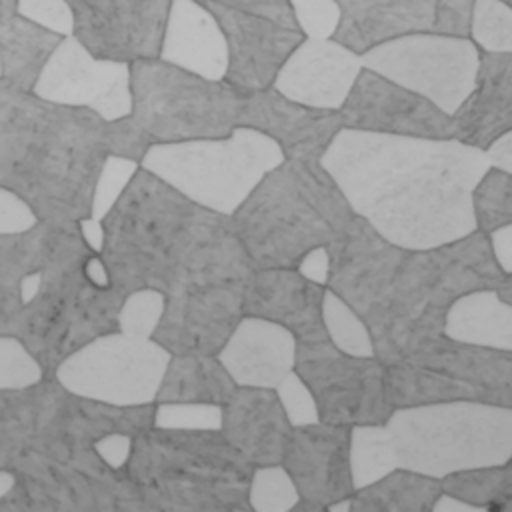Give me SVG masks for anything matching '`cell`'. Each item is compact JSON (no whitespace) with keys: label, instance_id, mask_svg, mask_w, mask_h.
I'll list each match as a JSON object with an SVG mask.
<instances>
[{"label":"cell","instance_id":"cell-1","mask_svg":"<svg viewBox=\"0 0 512 512\" xmlns=\"http://www.w3.org/2000/svg\"><path fill=\"white\" fill-rule=\"evenodd\" d=\"M320 164L356 216L382 238L424 250L476 230L472 188L490 168L484 150L454 138H412L342 128Z\"/></svg>","mask_w":512,"mask_h":512},{"label":"cell","instance_id":"cell-2","mask_svg":"<svg viewBox=\"0 0 512 512\" xmlns=\"http://www.w3.org/2000/svg\"><path fill=\"white\" fill-rule=\"evenodd\" d=\"M98 112L48 100L0 78V186L18 194L38 220L90 214L96 176L108 156Z\"/></svg>","mask_w":512,"mask_h":512},{"label":"cell","instance_id":"cell-3","mask_svg":"<svg viewBox=\"0 0 512 512\" xmlns=\"http://www.w3.org/2000/svg\"><path fill=\"white\" fill-rule=\"evenodd\" d=\"M228 216L206 210L142 166L102 218L100 258L110 284L128 294L164 292L178 266Z\"/></svg>","mask_w":512,"mask_h":512},{"label":"cell","instance_id":"cell-4","mask_svg":"<svg viewBox=\"0 0 512 512\" xmlns=\"http://www.w3.org/2000/svg\"><path fill=\"white\" fill-rule=\"evenodd\" d=\"M354 210L320 160H282L230 216L254 268H296L314 246H330Z\"/></svg>","mask_w":512,"mask_h":512},{"label":"cell","instance_id":"cell-5","mask_svg":"<svg viewBox=\"0 0 512 512\" xmlns=\"http://www.w3.org/2000/svg\"><path fill=\"white\" fill-rule=\"evenodd\" d=\"M252 468L220 430L158 426L132 436L126 462L144 512H248Z\"/></svg>","mask_w":512,"mask_h":512},{"label":"cell","instance_id":"cell-6","mask_svg":"<svg viewBox=\"0 0 512 512\" xmlns=\"http://www.w3.org/2000/svg\"><path fill=\"white\" fill-rule=\"evenodd\" d=\"M254 270L228 216L170 278L152 338L170 354H216L244 316V294Z\"/></svg>","mask_w":512,"mask_h":512},{"label":"cell","instance_id":"cell-7","mask_svg":"<svg viewBox=\"0 0 512 512\" xmlns=\"http://www.w3.org/2000/svg\"><path fill=\"white\" fill-rule=\"evenodd\" d=\"M492 288L512 304V274L496 264L488 236L474 230L464 238L424 250H406L396 272L390 308L374 356L398 362L408 332L418 320H442L446 308L466 292Z\"/></svg>","mask_w":512,"mask_h":512},{"label":"cell","instance_id":"cell-8","mask_svg":"<svg viewBox=\"0 0 512 512\" xmlns=\"http://www.w3.org/2000/svg\"><path fill=\"white\" fill-rule=\"evenodd\" d=\"M390 432L398 468L432 478L512 458V406L448 400L394 408Z\"/></svg>","mask_w":512,"mask_h":512},{"label":"cell","instance_id":"cell-9","mask_svg":"<svg viewBox=\"0 0 512 512\" xmlns=\"http://www.w3.org/2000/svg\"><path fill=\"white\" fill-rule=\"evenodd\" d=\"M128 88L126 116L150 144L224 138L238 128L244 94L224 78H208L156 56L128 64Z\"/></svg>","mask_w":512,"mask_h":512},{"label":"cell","instance_id":"cell-10","mask_svg":"<svg viewBox=\"0 0 512 512\" xmlns=\"http://www.w3.org/2000/svg\"><path fill=\"white\" fill-rule=\"evenodd\" d=\"M282 160L280 148L268 136L238 126L224 138L152 144L140 166L194 204L232 216Z\"/></svg>","mask_w":512,"mask_h":512},{"label":"cell","instance_id":"cell-11","mask_svg":"<svg viewBox=\"0 0 512 512\" xmlns=\"http://www.w3.org/2000/svg\"><path fill=\"white\" fill-rule=\"evenodd\" d=\"M94 252L52 266L40 292L22 310L14 334L40 362L44 376L80 346L118 330V308L124 294L94 284L84 264Z\"/></svg>","mask_w":512,"mask_h":512},{"label":"cell","instance_id":"cell-12","mask_svg":"<svg viewBox=\"0 0 512 512\" xmlns=\"http://www.w3.org/2000/svg\"><path fill=\"white\" fill-rule=\"evenodd\" d=\"M218 32L224 80L248 94L272 86L282 64L308 38L292 0H188Z\"/></svg>","mask_w":512,"mask_h":512},{"label":"cell","instance_id":"cell-13","mask_svg":"<svg viewBox=\"0 0 512 512\" xmlns=\"http://www.w3.org/2000/svg\"><path fill=\"white\" fill-rule=\"evenodd\" d=\"M170 352L154 338L118 330L102 334L66 356L52 376L72 394L110 404H154Z\"/></svg>","mask_w":512,"mask_h":512},{"label":"cell","instance_id":"cell-14","mask_svg":"<svg viewBox=\"0 0 512 512\" xmlns=\"http://www.w3.org/2000/svg\"><path fill=\"white\" fill-rule=\"evenodd\" d=\"M294 372L310 388L320 422L382 424L392 412L384 394V364L376 356L346 354L328 338L296 342Z\"/></svg>","mask_w":512,"mask_h":512},{"label":"cell","instance_id":"cell-15","mask_svg":"<svg viewBox=\"0 0 512 512\" xmlns=\"http://www.w3.org/2000/svg\"><path fill=\"white\" fill-rule=\"evenodd\" d=\"M336 20L326 38L362 56L410 36L470 38L476 0H330Z\"/></svg>","mask_w":512,"mask_h":512},{"label":"cell","instance_id":"cell-16","mask_svg":"<svg viewBox=\"0 0 512 512\" xmlns=\"http://www.w3.org/2000/svg\"><path fill=\"white\" fill-rule=\"evenodd\" d=\"M362 66L426 96L452 114L474 86L478 46L470 38L410 36L360 56Z\"/></svg>","mask_w":512,"mask_h":512},{"label":"cell","instance_id":"cell-17","mask_svg":"<svg viewBox=\"0 0 512 512\" xmlns=\"http://www.w3.org/2000/svg\"><path fill=\"white\" fill-rule=\"evenodd\" d=\"M72 40L92 58L130 64L162 52L174 0H60Z\"/></svg>","mask_w":512,"mask_h":512},{"label":"cell","instance_id":"cell-18","mask_svg":"<svg viewBox=\"0 0 512 512\" xmlns=\"http://www.w3.org/2000/svg\"><path fill=\"white\" fill-rule=\"evenodd\" d=\"M326 248L330 254L326 288L364 320L372 342H376L386 326L394 278L406 250L382 238L360 216H354Z\"/></svg>","mask_w":512,"mask_h":512},{"label":"cell","instance_id":"cell-19","mask_svg":"<svg viewBox=\"0 0 512 512\" xmlns=\"http://www.w3.org/2000/svg\"><path fill=\"white\" fill-rule=\"evenodd\" d=\"M86 252L94 250L74 220H38L26 232L0 236V334H14L52 266Z\"/></svg>","mask_w":512,"mask_h":512},{"label":"cell","instance_id":"cell-20","mask_svg":"<svg viewBox=\"0 0 512 512\" xmlns=\"http://www.w3.org/2000/svg\"><path fill=\"white\" fill-rule=\"evenodd\" d=\"M342 128L412 136L452 138V116L426 96L362 66L338 108Z\"/></svg>","mask_w":512,"mask_h":512},{"label":"cell","instance_id":"cell-21","mask_svg":"<svg viewBox=\"0 0 512 512\" xmlns=\"http://www.w3.org/2000/svg\"><path fill=\"white\" fill-rule=\"evenodd\" d=\"M34 92L70 106H86L104 120L130 112L128 64L96 60L74 40H64L46 64Z\"/></svg>","mask_w":512,"mask_h":512},{"label":"cell","instance_id":"cell-22","mask_svg":"<svg viewBox=\"0 0 512 512\" xmlns=\"http://www.w3.org/2000/svg\"><path fill=\"white\" fill-rule=\"evenodd\" d=\"M238 126L268 136L286 160H320L342 120L338 110L306 106L268 86L244 94Z\"/></svg>","mask_w":512,"mask_h":512},{"label":"cell","instance_id":"cell-23","mask_svg":"<svg viewBox=\"0 0 512 512\" xmlns=\"http://www.w3.org/2000/svg\"><path fill=\"white\" fill-rule=\"evenodd\" d=\"M348 444L350 426L318 420L290 430L280 464L292 478L300 498L326 510L328 504L352 496Z\"/></svg>","mask_w":512,"mask_h":512},{"label":"cell","instance_id":"cell-24","mask_svg":"<svg viewBox=\"0 0 512 512\" xmlns=\"http://www.w3.org/2000/svg\"><path fill=\"white\" fill-rule=\"evenodd\" d=\"M324 288L296 268H256L244 294V316H258L290 330L296 342L324 340Z\"/></svg>","mask_w":512,"mask_h":512},{"label":"cell","instance_id":"cell-25","mask_svg":"<svg viewBox=\"0 0 512 512\" xmlns=\"http://www.w3.org/2000/svg\"><path fill=\"white\" fill-rule=\"evenodd\" d=\"M360 68V56L336 42L306 38L282 64L272 86L306 106L338 110Z\"/></svg>","mask_w":512,"mask_h":512},{"label":"cell","instance_id":"cell-26","mask_svg":"<svg viewBox=\"0 0 512 512\" xmlns=\"http://www.w3.org/2000/svg\"><path fill=\"white\" fill-rule=\"evenodd\" d=\"M220 410V434L248 464H280L292 426L274 388L236 386Z\"/></svg>","mask_w":512,"mask_h":512},{"label":"cell","instance_id":"cell-27","mask_svg":"<svg viewBox=\"0 0 512 512\" xmlns=\"http://www.w3.org/2000/svg\"><path fill=\"white\" fill-rule=\"evenodd\" d=\"M452 116V138L484 150L512 130V52L478 48L474 86Z\"/></svg>","mask_w":512,"mask_h":512},{"label":"cell","instance_id":"cell-28","mask_svg":"<svg viewBox=\"0 0 512 512\" xmlns=\"http://www.w3.org/2000/svg\"><path fill=\"white\" fill-rule=\"evenodd\" d=\"M216 358L236 386L274 388L294 370L296 338L284 326L258 316H242Z\"/></svg>","mask_w":512,"mask_h":512},{"label":"cell","instance_id":"cell-29","mask_svg":"<svg viewBox=\"0 0 512 512\" xmlns=\"http://www.w3.org/2000/svg\"><path fill=\"white\" fill-rule=\"evenodd\" d=\"M398 362L434 368L492 392L500 406H512V352L508 350L464 344L438 332L420 340Z\"/></svg>","mask_w":512,"mask_h":512},{"label":"cell","instance_id":"cell-30","mask_svg":"<svg viewBox=\"0 0 512 512\" xmlns=\"http://www.w3.org/2000/svg\"><path fill=\"white\" fill-rule=\"evenodd\" d=\"M66 40V34L54 30L22 10L0 20V78L34 90L46 64Z\"/></svg>","mask_w":512,"mask_h":512},{"label":"cell","instance_id":"cell-31","mask_svg":"<svg viewBox=\"0 0 512 512\" xmlns=\"http://www.w3.org/2000/svg\"><path fill=\"white\" fill-rule=\"evenodd\" d=\"M442 332L464 344L512 352V304L492 288L466 292L446 308Z\"/></svg>","mask_w":512,"mask_h":512},{"label":"cell","instance_id":"cell-32","mask_svg":"<svg viewBox=\"0 0 512 512\" xmlns=\"http://www.w3.org/2000/svg\"><path fill=\"white\" fill-rule=\"evenodd\" d=\"M384 394L392 410L448 400H480L498 404L494 394L484 388L456 380L434 368L408 362H392L384 366Z\"/></svg>","mask_w":512,"mask_h":512},{"label":"cell","instance_id":"cell-33","mask_svg":"<svg viewBox=\"0 0 512 512\" xmlns=\"http://www.w3.org/2000/svg\"><path fill=\"white\" fill-rule=\"evenodd\" d=\"M234 388L236 382L230 378L216 354H170L154 402L222 404Z\"/></svg>","mask_w":512,"mask_h":512},{"label":"cell","instance_id":"cell-34","mask_svg":"<svg viewBox=\"0 0 512 512\" xmlns=\"http://www.w3.org/2000/svg\"><path fill=\"white\" fill-rule=\"evenodd\" d=\"M440 492L438 478L396 468L376 482L354 490L350 504L352 512H430Z\"/></svg>","mask_w":512,"mask_h":512},{"label":"cell","instance_id":"cell-35","mask_svg":"<svg viewBox=\"0 0 512 512\" xmlns=\"http://www.w3.org/2000/svg\"><path fill=\"white\" fill-rule=\"evenodd\" d=\"M442 492L462 498L480 512H512V464L478 466L440 478Z\"/></svg>","mask_w":512,"mask_h":512},{"label":"cell","instance_id":"cell-36","mask_svg":"<svg viewBox=\"0 0 512 512\" xmlns=\"http://www.w3.org/2000/svg\"><path fill=\"white\" fill-rule=\"evenodd\" d=\"M348 460L354 490L364 488L398 468L394 444L384 422L350 426Z\"/></svg>","mask_w":512,"mask_h":512},{"label":"cell","instance_id":"cell-37","mask_svg":"<svg viewBox=\"0 0 512 512\" xmlns=\"http://www.w3.org/2000/svg\"><path fill=\"white\" fill-rule=\"evenodd\" d=\"M32 424V392L0 390V470H12L26 452Z\"/></svg>","mask_w":512,"mask_h":512},{"label":"cell","instance_id":"cell-38","mask_svg":"<svg viewBox=\"0 0 512 512\" xmlns=\"http://www.w3.org/2000/svg\"><path fill=\"white\" fill-rule=\"evenodd\" d=\"M322 324L328 340L352 356H374V342L364 320L330 288L322 296Z\"/></svg>","mask_w":512,"mask_h":512},{"label":"cell","instance_id":"cell-39","mask_svg":"<svg viewBox=\"0 0 512 512\" xmlns=\"http://www.w3.org/2000/svg\"><path fill=\"white\" fill-rule=\"evenodd\" d=\"M472 214L476 230H490L512 222V174L488 168L472 188Z\"/></svg>","mask_w":512,"mask_h":512},{"label":"cell","instance_id":"cell-40","mask_svg":"<svg viewBox=\"0 0 512 512\" xmlns=\"http://www.w3.org/2000/svg\"><path fill=\"white\" fill-rule=\"evenodd\" d=\"M300 494L282 464L254 466L248 482V506L254 512H290Z\"/></svg>","mask_w":512,"mask_h":512},{"label":"cell","instance_id":"cell-41","mask_svg":"<svg viewBox=\"0 0 512 512\" xmlns=\"http://www.w3.org/2000/svg\"><path fill=\"white\" fill-rule=\"evenodd\" d=\"M164 302V292L154 288H138L124 294L116 316L118 332L136 338H152L162 318Z\"/></svg>","mask_w":512,"mask_h":512},{"label":"cell","instance_id":"cell-42","mask_svg":"<svg viewBox=\"0 0 512 512\" xmlns=\"http://www.w3.org/2000/svg\"><path fill=\"white\" fill-rule=\"evenodd\" d=\"M140 168L138 162L126 160L120 156L108 154L102 162V168L96 176L92 200H90V218L102 222V218L110 212V208L116 204V200L122 196L126 186L130 184L132 176Z\"/></svg>","mask_w":512,"mask_h":512},{"label":"cell","instance_id":"cell-43","mask_svg":"<svg viewBox=\"0 0 512 512\" xmlns=\"http://www.w3.org/2000/svg\"><path fill=\"white\" fill-rule=\"evenodd\" d=\"M44 378L40 362L12 334H0V390H22Z\"/></svg>","mask_w":512,"mask_h":512},{"label":"cell","instance_id":"cell-44","mask_svg":"<svg viewBox=\"0 0 512 512\" xmlns=\"http://www.w3.org/2000/svg\"><path fill=\"white\" fill-rule=\"evenodd\" d=\"M220 404L154 402L152 426L176 430H220Z\"/></svg>","mask_w":512,"mask_h":512},{"label":"cell","instance_id":"cell-45","mask_svg":"<svg viewBox=\"0 0 512 512\" xmlns=\"http://www.w3.org/2000/svg\"><path fill=\"white\" fill-rule=\"evenodd\" d=\"M274 392H276L278 402H280L292 428L304 426V424H314L320 420L310 388L304 384V380L294 370H290L274 386Z\"/></svg>","mask_w":512,"mask_h":512},{"label":"cell","instance_id":"cell-46","mask_svg":"<svg viewBox=\"0 0 512 512\" xmlns=\"http://www.w3.org/2000/svg\"><path fill=\"white\" fill-rule=\"evenodd\" d=\"M106 146H108V154L134 160L140 164L152 144L128 116H120V118L108 120Z\"/></svg>","mask_w":512,"mask_h":512},{"label":"cell","instance_id":"cell-47","mask_svg":"<svg viewBox=\"0 0 512 512\" xmlns=\"http://www.w3.org/2000/svg\"><path fill=\"white\" fill-rule=\"evenodd\" d=\"M38 222L32 208L12 190L0 186V236L26 232Z\"/></svg>","mask_w":512,"mask_h":512},{"label":"cell","instance_id":"cell-48","mask_svg":"<svg viewBox=\"0 0 512 512\" xmlns=\"http://www.w3.org/2000/svg\"><path fill=\"white\" fill-rule=\"evenodd\" d=\"M96 454L114 470L126 466L132 450V434L126 432H110L94 442Z\"/></svg>","mask_w":512,"mask_h":512},{"label":"cell","instance_id":"cell-49","mask_svg":"<svg viewBox=\"0 0 512 512\" xmlns=\"http://www.w3.org/2000/svg\"><path fill=\"white\" fill-rule=\"evenodd\" d=\"M296 270L308 278L310 282H316L320 286H326L328 272H330V254L326 246H314L310 248L300 262L296 264Z\"/></svg>","mask_w":512,"mask_h":512},{"label":"cell","instance_id":"cell-50","mask_svg":"<svg viewBox=\"0 0 512 512\" xmlns=\"http://www.w3.org/2000/svg\"><path fill=\"white\" fill-rule=\"evenodd\" d=\"M490 252L504 274H512V222L490 230L488 234Z\"/></svg>","mask_w":512,"mask_h":512},{"label":"cell","instance_id":"cell-51","mask_svg":"<svg viewBox=\"0 0 512 512\" xmlns=\"http://www.w3.org/2000/svg\"><path fill=\"white\" fill-rule=\"evenodd\" d=\"M488 164L496 170L512 174V130L500 134L494 142L484 148Z\"/></svg>","mask_w":512,"mask_h":512},{"label":"cell","instance_id":"cell-52","mask_svg":"<svg viewBox=\"0 0 512 512\" xmlns=\"http://www.w3.org/2000/svg\"><path fill=\"white\" fill-rule=\"evenodd\" d=\"M78 228H80V234H82L84 242L88 244V248L100 254L102 244H104V228H102V222L92 220L90 216H84V218L78 220Z\"/></svg>","mask_w":512,"mask_h":512},{"label":"cell","instance_id":"cell-53","mask_svg":"<svg viewBox=\"0 0 512 512\" xmlns=\"http://www.w3.org/2000/svg\"><path fill=\"white\" fill-rule=\"evenodd\" d=\"M430 512H480V510L462 498H456L448 492H440Z\"/></svg>","mask_w":512,"mask_h":512},{"label":"cell","instance_id":"cell-54","mask_svg":"<svg viewBox=\"0 0 512 512\" xmlns=\"http://www.w3.org/2000/svg\"><path fill=\"white\" fill-rule=\"evenodd\" d=\"M326 510H328V512H352L350 496H346V498H340V500H336V502L328 504V506H326Z\"/></svg>","mask_w":512,"mask_h":512},{"label":"cell","instance_id":"cell-55","mask_svg":"<svg viewBox=\"0 0 512 512\" xmlns=\"http://www.w3.org/2000/svg\"><path fill=\"white\" fill-rule=\"evenodd\" d=\"M14 482V474L10 470H0V498L10 490Z\"/></svg>","mask_w":512,"mask_h":512},{"label":"cell","instance_id":"cell-56","mask_svg":"<svg viewBox=\"0 0 512 512\" xmlns=\"http://www.w3.org/2000/svg\"><path fill=\"white\" fill-rule=\"evenodd\" d=\"M490 2H498V4H502L506 8H510V4H512V0H490Z\"/></svg>","mask_w":512,"mask_h":512}]
</instances>
